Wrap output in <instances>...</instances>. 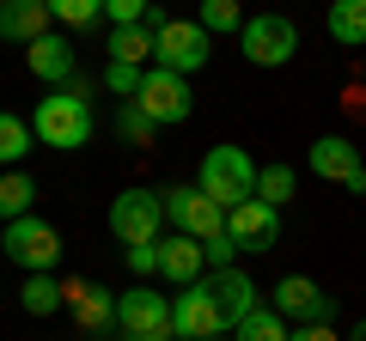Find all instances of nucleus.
<instances>
[{"mask_svg":"<svg viewBox=\"0 0 366 341\" xmlns=\"http://www.w3.org/2000/svg\"><path fill=\"white\" fill-rule=\"evenodd\" d=\"M31 128H37V146L74 153V146H86V141H92L98 116H92V98L79 92V86H61V92L37 98V110H31Z\"/></svg>","mask_w":366,"mask_h":341,"instance_id":"obj_1","label":"nucleus"},{"mask_svg":"<svg viewBox=\"0 0 366 341\" xmlns=\"http://www.w3.org/2000/svg\"><path fill=\"white\" fill-rule=\"evenodd\" d=\"M196 189L214 195L226 213H232L238 201L257 195V165H250L244 146H208V153H202V170H196Z\"/></svg>","mask_w":366,"mask_h":341,"instance_id":"obj_2","label":"nucleus"},{"mask_svg":"<svg viewBox=\"0 0 366 341\" xmlns=\"http://www.w3.org/2000/svg\"><path fill=\"white\" fill-rule=\"evenodd\" d=\"M159 225H165V195L159 189H122L117 201H110V238H117L122 250L129 244H159Z\"/></svg>","mask_w":366,"mask_h":341,"instance_id":"obj_3","label":"nucleus"},{"mask_svg":"<svg viewBox=\"0 0 366 341\" xmlns=\"http://www.w3.org/2000/svg\"><path fill=\"white\" fill-rule=\"evenodd\" d=\"M117 335L122 341H177L171 299H159V287H129L117 299Z\"/></svg>","mask_w":366,"mask_h":341,"instance_id":"obj_4","label":"nucleus"},{"mask_svg":"<svg viewBox=\"0 0 366 341\" xmlns=\"http://www.w3.org/2000/svg\"><path fill=\"white\" fill-rule=\"evenodd\" d=\"M238 49H244L250 67H287L293 49H300V25H293L287 13H257L238 31Z\"/></svg>","mask_w":366,"mask_h":341,"instance_id":"obj_5","label":"nucleus"},{"mask_svg":"<svg viewBox=\"0 0 366 341\" xmlns=\"http://www.w3.org/2000/svg\"><path fill=\"white\" fill-rule=\"evenodd\" d=\"M171 323H177V341H220L226 329H232L208 280H196V287H177V292H171Z\"/></svg>","mask_w":366,"mask_h":341,"instance_id":"obj_6","label":"nucleus"},{"mask_svg":"<svg viewBox=\"0 0 366 341\" xmlns=\"http://www.w3.org/2000/svg\"><path fill=\"white\" fill-rule=\"evenodd\" d=\"M159 195H165V220L177 225V232H189L196 244H208V238L226 232V208L214 195H202L196 183H171V189H159Z\"/></svg>","mask_w":366,"mask_h":341,"instance_id":"obj_7","label":"nucleus"},{"mask_svg":"<svg viewBox=\"0 0 366 341\" xmlns=\"http://www.w3.org/2000/svg\"><path fill=\"white\" fill-rule=\"evenodd\" d=\"M6 256H13L25 275H49V268L61 263V232H55L49 220H37V213H25V220L6 225Z\"/></svg>","mask_w":366,"mask_h":341,"instance_id":"obj_8","label":"nucleus"},{"mask_svg":"<svg viewBox=\"0 0 366 341\" xmlns=\"http://www.w3.org/2000/svg\"><path fill=\"white\" fill-rule=\"evenodd\" d=\"M208 55H214V37L196 25V19H165L159 25V55H153V67H171V73H196V67H208Z\"/></svg>","mask_w":366,"mask_h":341,"instance_id":"obj_9","label":"nucleus"},{"mask_svg":"<svg viewBox=\"0 0 366 341\" xmlns=\"http://www.w3.org/2000/svg\"><path fill=\"white\" fill-rule=\"evenodd\" d=\"M305 165H312V177H324V183H342V189H354V195H366V158H360V146H354L348 134H317L312 153H305Z\"/></svg>","mask_w":366,"mask_h":341,"instance_id":"obj_10","label":"nucleus"},{"mask_svg":"<svg viewBox=\"0 0 366 341\" xmlns=\"http://www.w3.org/2000/svg\"><path fill=\"white\" fill-rule=\"evenodd\" d=\"M134 104H141L159 128H177V122H189L196 98H189V79H183V73H171V67H147V86H141Z\"/></svg>","mask_w":366,"mask_h":341,"instance_id":"obj_11","label":"nucleus"},{"mask_svg":"<svg viewBox=\"0 0 366 341\" xmlns=\"http://www.w3.org/2000/svg\"><path fill=\"white\" fill-rule=\"evenodd\" d=\"M226 232H232L238 250H250V256H262V250L281 244V208H269V201H238L232 213H226Z\"/></svg>","mask_w":366,"mask_h":341,"instance_id":"obj_12","label":"nucleus"},{"mask_svg":"<svg viewBox=\"0 0 366 341\" xmlns=\"http://www.w3.org/2000/svg\"><path fill=\"white\" fill-rule=\"evenodd\" d=\"M274 311L281 317H293V329L300 323H330V317H336V305H330V292L317 287V280H305V275H287L281 280V287H274Z\"/></svg>","mask_w":366,"mask_h":341,"instance_id":"obj_13","label":"nucleus"},{"mask_svg":"<svg viewBox=\"0 0 366 341\" xmlns=\"http://www.w3.org/2000/svg\"><path fill=\"white\" fill-rule=\"evenodd\" d=\"M55 13H49V0H0V43H37L49 37Z\"/></svg>","mask_w":366,"mask_h":341,"instance_id":"obj_14","label":"nucleus"},{"mask_svg":"<svg viewBox=\"0 0 366 341\" xmlns=\"http://www.w3.org/2000/svg\"><path fill=\"white\" fill-rule=\"evenodd\" d=\"M202 268H208V256H202V244L189 232H165L159 238V275H165L171 287H196Z\"/></svg>","mask_w":366,"mask_h":341,"instance_id":"obj_15","label":"nucleus"},{"mask_svg":"<svg viewBox=\"0 0 366 341\" xmlns=\"http://www.w3.org/2000/svg\"><path fill=\"white\" fill-rule=\"evenodd\" d=\"M25 61H31V73H37L43 86H55V92H61V86H74V43H67V37H55V31L31 43V49H25Z\"/></svg>","mask_w":366,"mask_h":341,"instance_id":"obj_16","label":"nucleus"},{"mask_svg":"<svg viewBox=\"0 0 366 341\" xmlns=\"http://www.w3.org/2000/svg\"><path fill=\"white\" fill-rule=\"evenodd\" d=\"M208 287H214V299H220V311H226V323H244L250 311H257V280L250 275H238V268H208Z\"/></svg>","mask_w":366,"mask_h":341,"instance_id":"obj_17","label":"nucleus"},{"mask_svg":"<svg viewBox=\"0 0 366 341\" xmlns=\"http://www.w3.org/2000/svg\"><path fill=\"white\" fill-rule=\"evenodd\" d=\"M324 25L342 49H366V0H330Z\"/></svg>","mask_w":366,"mask_h":341,"instance_id":"obj_18","label":"nucleus"},{"mask_svg":"<svg viewBox=\"0 0 366 341\" xmlns=\"http://www.w3.org/2000/svg\"><path fill=\"white\" fill-rule=\"evenodd\" d=\"M153 55H159V31H153V25H122V31H110V61L147 67Z\"/></svg>","mask_w":366,"mask_h":341,"instance_id":"obj_19","label":"nucleus"},{"mask_svg":"<svg viewBox=\"0 0 366 341\" xmlns=\"http://www.w3.org/2000/svg\"><path fill=\"white\" fill-rule=\"evenodd\" d=\"M31 146H37V128H31L25 116H13V110H0V165L19 170Z\"/></svg>","mask_w":366,"mask_h":341,"instance_id":"obj_20","label":"nucleus"},{"mask_svg":"<svg viewBox=\"0 0 366 341\" xmlns=\"http://www.w3.org/2000/svg\"><path fill=\"white\" fill-rule=\"evenodd\" d=\"M19 305H25L31 317H55V311L67 305V287H61L55 275H31L25 287H19Z\"/></svg>","mask_w":366,"mask_h":341,"instance_id":"obj_21","label":"nucleus"},{"mask_svg":"<svg viewBox=\"0 0 366 341\" xmlns=\"http://www.w3.org/2000/svg\"><path fill=\"white\" fill-rule=\"evenodd\" d=\"M31 201H37V183H31L25 170H6L0 177V225H13L31 213Z\"/></svg>","mask_w":366,"mask_h":341,"instance_id":"obj_22","label":"nucleus"},{"mask_svg":"<svg viewBox=\"0 0 366 341\" xmlns=\"http://www.w3.org/2000/svg\"><path fill=\"white\" fill-rule=\"evenodd\" d=\"M293 195H300V170H293V165H262V170H257V201L287 208Z\"/></svg>","mask_w":366,"mask_h":341,"instance_id":"obj_23","label":"nucleus"},{"mask_svg":"<svg viewBox=\"0 0 366 341\" xmlns=\"http://www.w3.org/2000/svg\"><path fill=\"white\" fill-rule=\"evenodd\" d=\"M232 335H238V341H287L293 329H287V317L274 311V305H257V311H250L244 323L232 329Z\"/></svg>","mask_w":366,"mask_h":341,"instance_id":"obj_24","label":"nucleus"},{"mask_svg":"<svg viewBox=\"0 0 366 341\" xmlns=\"http://www.w3.org/2000/svg\"><path fill=\"white\" fill-rule=\"evenodd\" d=\"M196 25L208 31V37L244 31V6H238V0H202V6H196Z\"/></svg>","mask_w":366,"mask_h":341,"instance_id":"obj_25","label":"nucleus"},{"mask_svg":"<svg viewBox=\"0 0 366 341\" xmlns=\"http://www.w3.org/2000/svg\"><path fill=\"white\" fill-rule=\"evenodd\" d=\"M49 13H55V25L86 31V25H98V19H104V0H49Z\"/></svg>","mask_w":366,"mask_h":341,"instance_id":"obj_26","label":"nucleus"},{"mask_svg":"<svg viewBox=\"0 0 366 341\" xmlns=\"http://www.w3.org/2000/svg\"><path fill=\"white\" fill-rule=\"evenodd\" d=\"M104 86L122 98V104H134V98H141V86H147V67H129V61H104Z\"/></svg>","mask_w":366,"mask_h":341,"instance_id":"obj_27","label":"nucleus"},{"mask_svg":"<svg viewBox=\"0 0 366 341\" xmlns=\"http://www.w3.org/2000/svg\"><path fill=\"white\" fill-rule=\"evenodd\" d=\"M117 134H122V141H129V146H147V141H153V134H159V122L147 116L141 104H122V110H117Z\"/></svg>","mask_w":366,"mask_h":341,"instance_id":"obj_28","label":"nucleus"},{"mask_svg":"<svg viewBox=\"0 0 366 341\" xmlns=\"http://www.w3.org/2000/svg\"><path fill=\"white\" fill-rule=\"evenodd\" d=\"M147 13H153V0H104L110 31H122V25H147Z\"/></svg>","mask_w":366,"mask_h":341,"instance_id":"obj_29","label":"nucleus"},{"mask_svg":"<svg viewBox=\"0 0 366 341\" xmlns=\"http://www.w3.org/2000/svg\"><path fill=\"white\" fill-rule=\"evenodd\" d=\"M122 263H129V275H159V244H129Z\"/></svg>","mask_w":366,"mask_h":341,"instance_id":"obj_30","label":"nucleus"},{"mask_svg":"<svg viewBox=\"0 0 366 341\" xmlns=\"http://www.w3.org/2000/svg\"><path fill=\"white\" fill-rule=\"evenodd\" d=\"M202 256H208V268H232V256H238V244H232V232H220V238H208V244H202Z\"/></svg>","mask_w":366,"mask_h":341,"instance_id":"obj_31","label":"nucleus"},{"mask_svg":"<svg viewBox=\"0 0 366 341\" xmlns=\"http://www.w3.org/2000/svg\"><path fill=\"white\" fill-rule=\"evenodd\" d=\"M287 341H342V335H336L330 323H300V329H293Z\"/></svg>","mask_w":366,"mask_h":341,"instance_id":"obj_32","label":"nucleus"},{"mask_svg":"<svg viewBox=\"0 0 366 341\" xmlns=\"http://www.w3.org/2000/svg\"><path fill=\"white\" fill-rule=\"evenodd\" d=\"M348 341H366V317H360V323H354V335Z\"/></svg>","mask_w":366,"mask_h":341,"instance_id":"obj_33","label":"nucleus"},{"mask_svg":"<svg viewBox=\"0 0 366 341\" xmlns=\"http://www.w3.org/2000/svg\"><path fill=\"white\" fill-rule=\"evenodd\" d=\"M0 256H6V225H0Z\"/></svg>","mask_w":366,"mask_h":341,"instance_id":"obj_34","label":"nucleus"}]
</instances>
